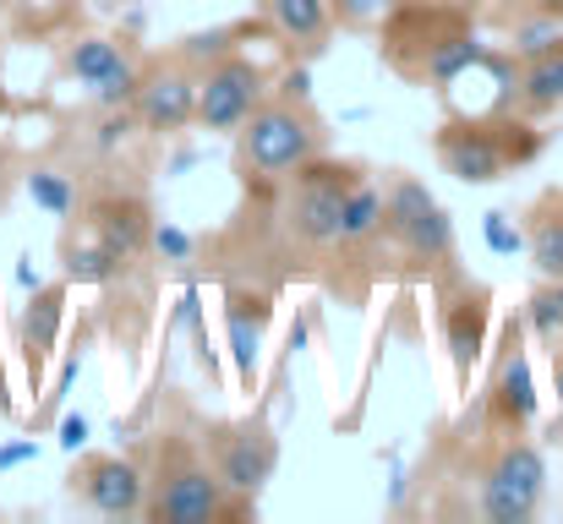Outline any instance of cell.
<instances>
[{"mask_svg": "<svg viewBox=\"0 0 563 524\" xmlns=\"http://www.w3.org/2000/svg\"><path fill=\"white\" fill-rule=\"evenodd\" d=\"M526 104L531 110H559L563 104V44L559 49H542L526 71Z\"/></svg>", "mask_w": 563, "mask_h": 524, "instance_id": "obj_19", "label": "cell"}, {"mask_svg": "<svg viewBox=\"0 0 563 524\" xmlns=\"http://www.w3.org/2000/svg\"><path fill=\"white\" fill-rule=\"evenodd\" d=\"M438 154H443V170L454 180H465V186H487L509 165V148L493 132H482V126H449L438 137Z\"/></svg>", "mask_w": 563, "mask_h": 524, "instance_id": "obj_9", "label": "cell"}, {"mask_svg": "<svg viewBox=\"0 0 563 524\" xmlns=\"http://www.w3.org/2000/svg\"><path fill=\"white\" fill-rule=\"evenodd\" d=\"M377 230H383V197H377L373 186H351L345 191V208H340V241L345 246H362V241H373Z\"/></svg>", "mask_w": 563, "mask_h": 524, "instance_id": "obj_17", "label": "cell"}, {"mask_svg": "<svg viewBox=\"0 0 563 524\" xmlns=\"http://www.w3.org/2000/svg\"><path fill=\"white\" fill-rule=\"evenodd\" d=\"M115 274H121V257H115L104 241L66 252V285H110Z\"/></svg>", "mask_w": 563, "mask_h": 524, "instance_id": "obj_20", "label": "cell"}, {"mask_svg": "<svg viewBox=\"0 0 563 524\" xmlns=\"http://www.w3.org/2000/svg\"><path fill=\"white\" fill-rule=\"evenodd\" d=\"M482 235H487V246H493L498 257H515V252L526 246V235H520V230L509 224V213H498V208L482 219Z\"/></svg>", "mask_w": 563, "mask_h": 524, "instance_id": "obj_26", "label": "cell"}, {"mask_svg": "<svg viewBox=\"0 0 563 524\" xmlns=\"http://www.w3.org/2000/svg\"><path fill=\"white\" fill-rule=\"evenodd\" d=\"M329 11H334V0H268V16H274V27H279L290 44H312V38H323Z\"/></svg>", "mask_w": 563, "mask_h": 524, "instance_id": "obj_16", "label": "cell"}, {"mask_svg": "<svg viewBox=\"0 0 563 524\" xmlns=\"http://www.w3.org/2000/svg\"><path fill=\"white\" fill-rule=\"evenodd\" d=\"M115 5H121V0H115Z\"/></svg>", "mask_w": 563, "mask_h": 524, "instance_id": "obj_36", "label": "cell"}, {"mask_svg": "<svg viewBox=\"0 0 563 524\" xmlns=\"http://www.w3.org/2000/svg\"><path fill=\"white\" fill-rule=\"evenodd\" d=\"M498 410H504V421H515V426H526V421H537V410H542V393H537V377H531V355L520 349V339L509 334V355H504V366H498Z\"/></svg>", "mask_w": 563, "mask_h": 524, "instance_id": "obj_13", "label": "cell"}, {"mask_svg": "<svg viewBox=\"0 0 563 524\" xmlns=\"http://www.w3.org/2000/svg\"><path fill=\"white\" fill-rule=\"evenodd\" d=\"M38 459V443L22 437V443H0V470H16V465H33Z\"/></svg>", "mask_w": 563, "mask_h": 524, "instance_id": "obj_30", "label": "cell"}, {"mask_svg": "<svg viewBox=\"0 0 563 524\" xmlns=\"http://www.w3.org/2000/svg\"><path fill=\"white\" fill-rule=\"evenodd\" d=\"M11 11H16L22 22H33V27H44V22H55V16L66 11V0H11Z\"/></svg>", "mask_w": 563, "mask_h": 524, "instance_id": "obj_28", "label": "cell"}, {"mask_svg": "<svg viewBox=\"0 0 563 524\" xmlns=\"http://www.w3.org/2000/svg\"><path fill=\"white\" fill-rule=\"evenodd\" d=\"M531 257H537V268H542L548 279H563V219L537 224V235H531Z\"/></svg>", "mask_w": 563, "mask_h": 524, "instance_id": "obj_25", "label": "cell"}, {"mask_svg": "<svg viewBox=\"0 0 563 524\" xmlns=\"http://www.w3.org/2000/svg\"><path fill=\"white\" fill-rule=\"evenodd\" d=\"M82 443H88V421H82V415H66V421H60V448L77 454Z\"/></svg>", "mask_w": 563, "mask_h": 524, "instance_id": "obj_31", "label": "cell"}, {"mask_svg": "<svg viewBox=\"0 0 563 524\" xmlns=\"http://www.w3.org/2000/svg\"><path fill=\"white\" fill-rule=\"evenodd\" d=\"M60 323H66V285H49V290L38 285L27 312H22V355H27V366L49 360V349L60 339Z\"/></svg>", "mask_w": 563, "mask_h": 524, "instance_id": "obj_12", "label": "cell"}, {"mask_svg": "<svg viewBox=\"0 0 563 524\" xmlns=\"http://www.w3.org/2000/svg\"><path fill=\"white\" fill-rule=\"evenodd\" d=\"M224 328H230V360H235V377L252 388V377H257V355H263V306H257V301H230Z\"/></svg>", "mask_w": 563, "mask_h": 524, "instance_id": "obj_15", "label": "cell"}, {"mask_svg": "<svg viewBox=\"0 0 563 524\" xmlns=\"http://www.w3.org/2000/svg\"><path fill=\"white\" fill-rule=\"evenodd\" d=\"M301 186H296V202H290V230L307 241V246H334L340 241V208H345V191L362 180L351 165H301Z\"/></svg>", "mask_w": 563, "mask_h": 524, "instance_id": "obj_4", "label": "cell"}, {"mask_svg": "<svg viewBox=\"0 0 563 524\" xmlns=\"http://www.w3.org/2000/svg\"><path fill=\"white\" fill-rule=\"evenodd\" d=\"M263 99V71L241 55L219 60L202 82H197V121L202 132H235Z\"/></svg>", "mask_w": 563, "mask_h": 524, "instance_id": "obj_6", "label": "cell"}, {"mask_svg": "<svg viewBox=\"0 0 563 524\" xmlns=\"http://www.w3.org/2000/svg\"><path fill=\"white\" fill-rule=\"evenodd\" d=\"M16 285H22V290H38V274H33V263H27V257L16 263Z\"/></svg>", "mask_w": 563, "mask_h": 524, "instance_id": "obj_34", "label": "cell"}, {"mask_svg": "<svg viewBox=\"0 0 563 524\" xmlns=\"http://www.w3.org/2000/svg\"><path fill=\"white\" fill-rule=\"evenodd\" d=\"M27 197H33V208H44L49 219H66L71 213V180L66 175H55V170H33L27 175Z\"/></svg>", "mask_w": 563, "mask_h": 524, "instance_id": "obj_23", "label": "cell"}, {"mask_svg": "<svg viewBox=\"0 0 563 524\" xmlns=\"http://www.w3.org/2000/svg\"><path fill=\"white\" fill-rule=\"evenodd\" d=\"M542 487H548L542 454L531 443H509L482 481V514L493 524H526L542 503Z\"/></svg>", "mask_w": 563, "mask_h": 524, "instance_id": "obj_2", "label": "cell"}, {"mask_svg": "<svg viewBox=\"0 0 563 524\" xmlns=\"http://www.w3.org/2000/svg\"><path fill=\"white\" fill-rule=\"evenodd\" d=\"M235 132H241V165L257 175H290L318 154V126L296 104H257Z\"/></svg>", "mask_w": 563, "mask_h": 524, "instance_id": "obj_1", "label": "cell"}, {"mask_svg": "<svg viewBox=\"0 0 563 524\" xmlns=\"http://www.w3.org/2000/svg\"><path fill=\"white\" fill-rule=\"evenodd\" d=\"M71 487H77L82 503H88L93 514H104V520H132V514H143V492H148L143 470L126 465V459H88V465L71 476Z\"/></svg>", "mask_w": 563, "mask_h": 524, "instance_id": "obj_8", "label": "cell"}, {"mask_svg": "<svg viewBox=\"0 0 563 524\" xmlns=\"http://www.w3.org/2000/svg\"><path fill=\"white\" fill-rule=\"evenodd\" d=\"M93 241H104L121 263L137 257V252L148 246V208L132 202V197H110V202H99V208H93Z\"/></svg>", "mask_w": 563, "mask_h": 524, "instance_id": "obj_11", "label": "cell"}, {"mask_svg": "<svg viewBox=\"0 0 563 524\" xmlns=\"http://www.w3.org/2000/svg\"><path fill=\"white\" fill-rule=\"evenodd\" d=\"M394 0H340V16L345 22H373V16H388Z\"/></svg>", "mask_w": 563, "mask_h": 524, "instance_id": "obj_29", "label": "cell"}, {"mask_svg": "<svg viewBox=\"0 0 563 524\" xmlns=\"http://www.w3.org/2000/svg\"><path fill=\"white\" fill-rule=\"evenodd\" d=\"M137 115L148 132H181L187 121H197V82L170 71V77H154L143 93H137Z\"/></svg>", "mask_w": 563, "mask_h": 524, "instance_id": "obj_10", "label": "cell"}, {"mask_svg": "<svg viewBox=\"0 0 563 524\" xmlns=\"http://www.w3.org/2000/svg\"><path fill=\"white\" fill-rule=\"evenodd\" d=\"M224 514H235L224 481L213 470H202L197 459L176 454V465L159 481V498L148 503V520L154 524H213V520H224Z\"/></svg>", "mask_w": 563, "mask_h": 524, "instance_id": "obj_3", "label": "cell"}, {"mask_svg": "<svg viewBox=\"0 0 563 524\" xmlns=\"http://www.w3.org/2000/svg\"><path fill=\"white\" fill-rule=\"evenodd\" d=\"M482 60V44L476 38H465V33H454V38H443V44H432L427 49V77L432 82H454L465 66H476Z\"/></svg>", "mask_w": 563, "mask_h": 524, "instance_id": "obj_21", "label": "cell"}, {"mask_svg": "<svg viewBox=\"0 0 563 524\" xmlns=\"http://www.w3.org/2000/svg\"><path fill=\"white\" fill-rule=\"evenodd\" d=\"M274 465H279V443H274V432H268V426H241V432L224 437L213 476L224 481V492H235V498H257V492L268 487Z\"/></svg>", "mask_w": 563, "mask_h": 524, "instance_id": "obj_7", "label": "cell"}, {"mask_svg": "<svg viewBox=\"0 0 563 524\" xmlns=\"http://www.w3.org/2000/svg\"><path fill=\"white\" fill-rule=\"evenodd\" d=\"M71 377H77V355H71V360H66V366H60V377H55V399H60V393H66V388H71Z\"/></svg>", "mask_w": 563, "mask_h": 524, "instance_id": "obj_35", "label": "cell"}, {"mask_svg": "<svg viewBox=\"0 0 563 524\" xmlns=\"http://www.w3.org/2000/svg\"><path fill=\"white\" fill-rule=\"evenodd\" d=\"M202 317V290H181V306H176V328H197Z\"/></svg>", "mask_w": 563, "mask_h": 524, "instance_id": "obj_32", "label": "cell"}, {"mask_svg": "<svg viewBox=\"0 0 563 524\" xmlns=\"http://www.w3.org/2000/svg\"><path fill=\"white\" fill-rule=\"evenodd\" d=\"M487 323H493L487 296L454 301V312H449V323H443V339H449V360H454L460 377H471V366L482 360V349H487Z\"/></svg>", "mask_w": 563, "mask_h": 524, "instance_id": "obj_14", "label": "cell"}, {"mask_svg": "<svg viewBox=\"0 0 563 524\" xmlns=\"http://www.w3.org/2000/svg\"><path fill=\"white\" fill-rule=\"evenodd\" d=\"M137 93H143V77H137V66H132V60L110 66V71L93 82V99H99L104 110H126V104H137Z\"/></svg>", "mask_w": 563, "mask_h": 524, "instance_id": "obj_22", "label": "cell"}, {"mask_svg": "<svg viewBox=\"0 0 563 524\" xmlns=\"http://www.w3.org/2000/svg\"><path fill=\"white\" fill-rule=\"evenodd\" d=\"M531 323H537V334L553 345V355L563 349V279H553L548 290H537L531 296Z\"/></svg>", "mask_w": 563, "mask_h": 524, "instance_id": "obj_24", "label": "cell"}, {"mask_svg": "<svg viewBox=\"0 0 563 524\" xmlns=\"http://www.w3.org/2000/svg\"><path fill=\"white\" fill-rule=\"evenodd\" d=\"M148 241H154V252H159L165 263H187V257H191V235H187V230H176V224L148 230Z\"/></svg>", "mask_w": 563, "mask_h": 524, "instance_id": "obj_27", "label": "cell"}, {"mask_svg": "<svg viewBox=\"0 0 563 524\" xmlns=\"http://www.w3.org/2000/svg\"><path fill=\"white\" fill-rule=\"evenodd\" d=\"M121 60H126L121 44H115V38H99V33H88V38H77V44L66 49V71H71L77 82H88V88H93L110 66H121Z\"/></svg>", "mask_w": 563, "mask_h": 524, "instance_id": "obj_18", "label": "cell"}, {"mask_svg": "<svg viewBox=\"0 0 563 524\" xmlns=\"http://www.w3.org/2000/svg\"><path fill=\"white\" fill-rule=\"evenodd\" d=\"M126 132H132V115H126V110H121V115H110V121H104V126H99V148H115V143H121V137H126Z\"/></svg>", "mask_w": 563, "mask_h": 524, "instance_id": "obj_33", "label": "cell"}, {"mask_svg": "<svg viewBox=\"0 0 563 524\" xmlns=\"http://www.w3.org/2000/svg\"><path fill=\"white\" fill-rule=\"evenodd\" d=\"M383 230L410 252V257H443L454 246V224L449 213L432 202V191L421 180H399L383 197Z\"/></svg>", "mask_w": 563, "mask_h": 524, "instance_id": "obj_5", "label": "cell"}]
</instances>
